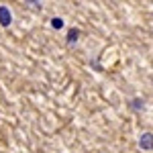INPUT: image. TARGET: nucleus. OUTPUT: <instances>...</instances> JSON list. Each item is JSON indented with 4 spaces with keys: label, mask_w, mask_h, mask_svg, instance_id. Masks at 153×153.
I'll use <instances>...</instances> for the list:
<instances>
[{
    "label": "nucleus",
    "mask_w": 153,
    "mask_h": 153,
    "mask_svg": "<svg viewBox=\"0 0 153 153\" xmlns=\"http://www.w3.org/2000/svg\"><path fill=\"white\" fill-rule=\"evenodd\" d=\"M0 21H2V25H8V21H10V14L6 8H0Z\"/></svg>",
    "instance_id": "1"
}]
</instances>
